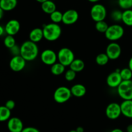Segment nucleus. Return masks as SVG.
I'll use <instances>...</instances> for the list:
<instances>
[{"label": "nucleus", "mask_w": 132, "mask_h": 132, "mask_svg": "<svg viewBox=\"0 0 132 132\" xmlns=\"http://www.w3.org/2000/svg\"><path fill=\"white\" fill-rule=\"evenodd\" d=\"M5 32V28H3V27H2L1 25H0V36H3L4 34V32Z\"/></svg>", "instance_id": "nucleus-36"}, {"label": "nucleus", "mask_w": 132, "mask_h": 132, "mask_svg": "<svg viewBox=\"0 0 132 132\" xmlns=\"http://www.w3.org/2000/svg\"><path fill=\"white\" fill-rule=\"evenodd\" d=\"M76 77V72L75 71L72 70V69L70 68L69 70L65 72V74H64V78L67 81H72L73 80H74V79Z\"/></svg>", "instance_id": "nucleus-31"}, {"label": "nucleus", "mask_w": 132, "mask_h": 132, "mask_svg": "<svg viewBox=\"0 0 132 132\" xmlns=\"http://www.w3.org/2000/svg\"><path fill=\"white\" fill-rule=\"evenodd\" d=\"M131 9H132V8H131Z\"/></svg>", "instance_id": "nucleus-45"}, {"label": "nucleus", "mask_w": 132, "mask_h": 132, "mask_svg": "<svg viewBox=\"0 0 132 132\" xmlns=\"http://www.w3.org/2000/svg\"><path fill=\"white\" fill-rule=\"evenodd\" d=\"M27 61L21 55L13 56L9 63L10 69L15 72H19L23 70L26 66Z\"/></svg>", "instance_id": "nucleus-9"}, {"label": "nucleus", "mask_w": 132, "mask_h": 132, "mask_svg": "<svg viewBox=\"0 0 132 132\" xmlns=\"http://www.w3.org/2000/svg\"><path fill=\"white\" fill-rule=\"evenodd\" d=\"M120 71H116L110 73L106 78V83L109 87L116 88L122 81V77L120 74Z\"/></svg>", "instance_id": "nucleus-14"}, {"label": "nucleus", "mask_w": 132, "mask_h": 132, "mask_svg": "<svg viewBox=\"0 0 132 132\" xmlns=\"http://www.w3.org/2000/svg\"><path fill=\"white\" fill-rule=\"evenodd\" d=\"M0 1H1V0H0Z\"/></svg>", "instance_id": "nucleus-46"}, {"label": "nucleus", "mask_w": 132, "mask_h": 132, "mask_svg": "<svg viewBox=\"0 0 132 132\" xmlns=\"http://www.w3.org/2000/svg\"><path fill=\"white\" fill-rule=\"evenodd\" d=\"M21 132H40L38 129L34 127H31V126H28V127L24 128L22 130Z\"/></svg>", "instance_id": "nucleus-35"}, {"label": "nucleus", "mask_w": 132, "mask_h": 132, "mask_svg": "<svg viewBox=\"0 0 132 132\" xmlns=\"http://www.w3.org/2000/svg\"><path fill=\"white\" fill-rule=\"evenodd\" d=\"M109 57L106 53L98 54L95 57V62L100 66H104L109 62Z\"/></svg>", "instance_id": "nucleus-25"}, {"label": "nucleus", "mask_w": 132, "mask_h": 132, "mask_svg": "<svg viewBox=\"0 0 132 132\" xmlns=\"http://www.w3.org/2000/svg\"><path fill=\"white\" fill-rule=\"evenodd\" d=\"M63 14L59 10H55L51 14H50V18L52 23H59L62 22L63 20Z\"/></svg>", "instance_id": "nucleus-26"}, {"label": "nucleus", "mask_w": 132, "mask_h": 132, "mask_svg": "<svg viewBox=\"0 0 132 132\" xmlns=\"http://www.w3.org/2000/svg\"><path fill=\"white\" fill-rule=\"evenodd\" d=\"M72 95L76 97H82L86 93V88L82 84H76L70 88Z\"/></svg>", "instance_id": "nucleus-18"}, {"label": "nucleus", "mask_w": 132, "mask_h": 132, "mask_svg": "<svg viewBox=\"0 0 132 132\" xmlns=\"http://www.w3.org/2000/svg\"><path fill=\"white\" fill-rule=\"evenodd\" d=\"M95 27V29H96L98 32H101V33H105L106 31L108 29L109 25H108V24L105 21L103 20L96 22Z\"/></svg>", "instance_id": "nucleus-27"}, {"label": "nucleus", "mask_w": 132, "mask_h": 132, "mask_svg": "<svg viewBox=\"0 0 132 132\" xmlns=\"http://www.w3.org/2000/svg\"><path fill=\"white\" fill-rule=\"evenodd\" d=\"M120 8L124 10L131 9L132 8V0H118Z\"/></svg>", "instance_id": "nucleus-30"}, {"label": "nucleus", "mask_w": 132, "mask_h": 132, "mask_svg": "<svg viewBox=\"0 0 132 132\" xmlns=\"http://www.w3.org/2000/svg\"><path fill=\"white\" fill-rule=\"evenodd\" d=\"M4 45L8 48H11L14 45H15V40L14 36L7 35L4 39Z\"/></svg>", "instance_id": "nucleus-29"}, {"label": "nucleus", "mask_w": 132, "mask_h": 132, "mask_svg": "<svg viewBox=\"0 0 132 132\" xmlns=\"http://www.w3.org/2000/svg\"><path fill=\"white\" fill-rule=\"evenodd\" d=\"M65 67V66L58 62V63H54L51 66L50 71H51V73L54 76H60L64 72Z\"/></svg>", "instance_id": "nucleus-22"}, {"label": "nucleus", "mask_w": 132, "mask_h": 132, "mask_svg": "<svg viewBox=\"0 0 132 132\" xmlns=\"http://www.w3.org/2000/svg\"><path fill=\"white\" fill-rule=\"evenodd\" d=\"M122 21L128 27H132V9L125 10L122 12Z\"/></svg>", "instance_id": "nucleus-23"}, {"label": "nucleus", "mask_w": 132, "mask_h": 132, "mask_svg": "<svg viewBox=\"0 0 132 132\" xmlns=\"http://www.w3.org/2000/svg\"><path fill=\"white\" fill-rule=\"evenodd\" d=\"M41 9L46 14H51L56 10V5L51 0H47L41 3Z\"/></svg>", "instance_id": "nucleus-20"}, {"label": "nucleus", "mask_w": 132, "mask_h": 132, "mask_svg": "<svg viewBox=\"0 0 132 132\" xmlns=\"http://www.w3.org/2000/svg\"><path fill=\"white\" fill-rule=\"evenodd\" d=\"M76 130L77 131V132H84V128L82 126H78Z\"/></svg>", "instance_id": "nucleus-37"}, {"label": "nucleus", "mask_w": 132, "mask_h": 132, "mask_svg": "<svg viewBox=\"0 0 132 132\" xmlns=\"http://www.w3.org/2000/svg\"><path fill=\"white\" fill-rule=\"evenodd\" d=\"M41 61L46 65L52 66L56 63L57 60V54L51 49H46L41 52Z\"/></svg>", "instance_id": "nucleus-11"}, {"label": "nucleus", "mask_w": 132, "mask_h": 132, "mask_svg": "<svg viewBox=\"0 0 132 132\" xmlns=\"http://www.w3.org/2000/svg\"><path fill=\"white\" fill-rule=\"evenodd\" d=\"M43 38H44L43 28H35L32 29L30 32L29 40L36 43L41 41Z\"/></svg>", "instance_id": "nucleus-17"}, {"label": "nucleus", "mask_w": 132, "mask_h": 132, "mask_svg": "<svg viewBox=\"0 0 132 132\" xmlns=\"http://www.w3.org/2000/svg\"><path fill=\"white\" fill-rule=\"evenodd\" d=\"M124 34L125 30L122 26L119 24H112L108 27L104 35L107 39L113 42L122 38Z\"/></svg>", "instance_id": "nucleus-3"}, {"label": "nucleus", "mask_w": 132, "mask_h": 132, "mask_svg": "<svg viewBox=\"0 0 132 132\" xmlns=\"http://www.w3.org/2000/svg\"><path fill=\"white\" fill-rule=\"evenodd\" d=\"M121 108L124 116L132 119V100H124L121 104Z\"/></svg>", "instance_id": "nucleus-16"}, {"label": "nucleus", "mask_w": 132, "mask_h": 132, "mask_svg": "<svg viewBox=\"0 0 132 132\" xmlns=\"http://www.w3.org/2000/svg\"><path fill=\"white\" fill-rule=\"evenodd\" d=\"M117 93L123 100H132V80L122 81L119 85Z\"/></svg>", "instance_id": "nucleus-4"}, {"label": "nucleus", "mask_w": 132, "mask_h": 132, "mask_svg": "<svg viewBox=\"0 0 132 132\" xmlns=\"http://www.w3.org/2000/svg\"><path fill=\"white\" fill-rule=\"evenodd\" d=\"M39 48L37 44L33 41H26L20 46V55L27 61H32L37 58Z\"/></svg>", "instance_id": "nucleus-1"}, {"label": "nucleus", "mask_w": 132, "mask_h": 132, "mask_svg": "<svg viewBox=\"0 0 132 132\" xmlns=\"http://www.w3.org/2000/svg\"><path fill=\"white\" fill-rule=\"evenodd\" d=\"M106 117L111 120H115L120 117L121 113V104L117 103H112L107 106L105 110Z\"/></svg>", "instance_id": "nucleus-8"}, {"label": "nucleus", "mask_w": 132, "mask_h": 132, "mask_svg": "<svg viewBox=\"0 0 132 132\" xmlns=\"http://www.w3.org/2000/svg\"><path fill=\"white\" fill-rule=\"evenodd\" d=\"M120 74L122 81L131 80L132 78V71L129 68H125L120 70Z\"/></svg>", "instance_id": "nucleus-28"}, {"label": "nucleus", "mask_w": 132, "mask_h": 132, "mask_svg": "<svg viewBox=\"0 0 132 132\" xmlns=\"http://www.w3.org/2000/svg\"><path fill=\"white\" fill-rule=\"evenodd\" d=\"M44 38L48 41H55L62 34L61 27L57 23H51L45 24L43 28Z\"/></svg>", "instance_id": "nucleus-2"}, {"label": "nucleus", "mask_w": 132, "mask_h": 132, "mask_svg": "<svg viewBox=\"0 0 132 132\" xmlns=\"http://www.w3.org/2000/svg\"><path fill=\"white\" fill-rule=\"evenodd\" d=\"M110 132H123L121 129L119 128H116V129H113V130H112Z\"/></svg>", "instance_id": "nucleus-41"}, {"label": "nucleus", "mask_w": 132, "mask_h": 132, "mask_svg": "<svg viewBox=\"0 0 132 132\" xmlns=\"http://www.w3.org/2000/svg\"><path fill=\"white\" fill-rule=\"evenodd\" d=\"M69 132H77L76 130H71V131H70Z\"/></svg>", "instance_id": "nucleus-44"}, {"label": "nucleus", "mask_w": 132, "mask_h": 132, "mask_svg": "<svg viewBox=\"0 0 132 132\" xmlns=\"http://www.w3.org/2000/svg\"><path fill=\"white\" fill-rule=\"evenodd\" d=\"M11 116V110L5 106H0V122L8 121Z\"/></svg>", "instance_id": "nucleus-24"}, {"label": "nucleus", "mask_w": 132, "mask_h": 132, "mask_svg": "<svg viewBox=\"0 0 132 132\" xmlns=\"http://www.w3.org/2000/svg\"><path fill=\"white\" fill-rule=\"evenodd\" d=\"M106 54L111 60H116L118 59L121 54V47L117 43L113 41L107 46L106 49Z\"/></svg>", "instance_id": "nucleus-10"}, {"label": "nucleus", "mask_w": 132, "mask_h": 132, "mask_svg": "<svg viewBox=\"0 0 132 132\" xmlns=\"http://www.w3.org/2000/svg\"><path fill=\"white\" fill-rule=\"evenodd\" d=\"M79 19V14L74 9H69L63 14L62 22L67 25H71L77 21Z\"/></svg>", "instance_id": "nucleus-12"}, {"label": "nucleus", "mask_w": 132, "mask_h": 132, "mask_svg": "<svg viewBox=\"0 0 132 132\" xmlns=\"http://www.w3.org/2000/svg\"><path fill=\"white\" fill-rule=\"evenodd\" d=\"M126 131H127V132H132V124L127 126V128H126Z\"/></svg>", "instance_id": "nucleus-39"}, {"label": "nucleus", "mask_w": 132, "mask_h": 132, "mask_svg": "<svg viewBox=\"0 0 132 132\" xmlns=\"http://www.w3.org/2000/svg\"><path fill=\"white\" fill-rule=\"evenodd\" d=\"M7 128L10 132H21L24 128L22 121L16 117H10L8 120Z\"/></svg>", "instance_id": "nucleus-13"}, {"label": "nucleus", "mask_w": 132, "mask_h": 132, "mask_svg": "<svg viewBox=\"0 0 132 132\" xmlns=\"http://www.w3.org/2000/svg\"><path fill=\"white\" fill-rule=\"evenodd\" d=\"M4 12L5 11H4V10H3L1 7H0V20H1V19L3 18V17Z\"/></svg>", "instance_id": "nucleus-40"}, {"label": "nucleus", "mask_w": 132, "mask_h": 132, "mask_svg": "<svg viewBox=\"0 0 132 132\" xmlns=\"http://www.w3.org/2000/svg\"><path fill=\"white\" fill-rule=\"evenodd\" d=\"M106 9L102 4H95L93 5L90 10V15L92 19L95 22L104 20L106 17Z\"/></svg>", "instance_id": "nucleus-7"}, {"label": "nucleus", "mask_w": 132, "mask_h": 132, "mask_svg": "<svg viewBox=\"0 0 132 132\" xmlns=\"http://www.w3.org/2000/svg\"><path fill=\"white\" fill-rule=\"evenodd\" d=\"M128 68L132 71V57L130 59L128 62Z\"/></svg>", "instance_id": "nucleus-38"}, {"label": "nucleus", "mask_w": 132, "mask_h": 132, "mask_svg": "<svg viewBox=\"0 0 132 132\" xmlns=\"http://www.w3.org/2000/svg\"><path fill=\"white\" fill-rule=\"evenodd\" d=\"M70 89L66 86L58 87L54 93V99L57 103L63 104L68 101L72 97Z\"/></svg>", "instance_id": "nucleus-5"}, {"label": "nucleus", "mask_w": 132, "mask_h": 132, "mask_svg": "<svg viewBox=\"0 0 132 132\" xmlns=\"http://www.w3.org/2000/svg\"><path fill=\"white\" fill-rule=\"evenodd\" d=\"M21 28L20 23L16 19H11L6 23L5 30L8 35L14 36L19 32Z\"/></svg>", "instance_id": "nucleus-15"}, {"label": "nucleus", "mask_w": 132, "mask_h": 132, "mask_svg": "<svg viewBox=\"0 0 132 132\" xmlns=\"http://www.w3.org/2000/svg\"><path fill=\"white\" fill-rule=\"evenodd\" d=\"M88 1H90V2H91V3H95L99 2V1H101V0H88Z\"/></svg>", "instance_id": "nucleus-42"}, {"label": "nucleus", "mask_w": 132, "mask_h": 132, "mask_svg": "<svg viewBox=\"0 0 132 132\" xmlns=\"http://www.w3.org/2000/svg\"><path fill=\"white\" fill-rule=\"evenodd\" d=\"M122 12L117 10H114V11L112 12V14H111L112 18L113 20L116 21H122Z\"/></svg>", "instance_id": "nucleus-32"}, {"label": "nucleus", "mask_w": 132, "mask_h": 132, "mask_svg": "<svg viewBox=\"0 0 132 132\" xmlns=\"http://www.w3.org/2000/svg\"><path fill=\"white\" fill-rule=\"evenodd\" d=\"M5 106L6 107V108H9V110H13L14 108H15V102H14V101L11 100V99H10V100H8L6 102Z\"/></svg>", "instance_id": "nucleus-34"}, {"label": "nucleus", "mask_w": 132, "mask_h": 132, "mask_svg": "<svg viewBox=\"0 0 132 132\" xmlns=\"http://www.w3.org/2000/svg\"><path fill=\"white\" fill-rule=\"evenodd\" d=\"M18 0H1L0 7L4 11H11L16 7Z\"/></svg>", "instance_id": "nucleus-19"}, {"label": "nucleus", "mask_w": 132, "mask_h": 132, "mask_svg": "<svg viewBox=\"0 0 132 132\" xmlns=\"http://www.w3.org/2000/svg\"><path fill=\"white\" fill-rule=\"evenodd\" d=\"M85 66V63H84L82 59H75L69 67L70 69H72V70L75 71L76 73H77V72H80L83 70Z\"/></svg>", "instance_id": "nucleus-21"}, {"label": "nucleus", "mask_w": 132, "mask_h": 132, "mask_svg": "<svg viewBox=\"0 0 132 132\" xmlns=\"http://www.w3.org/2000/svg\"><path fill=\"white\" fill-rule=\"evenodd\" d=\"M75 59V55L73 51L68 48H62L57 53V60L60 63L65 67L70 65Z\"/></svg>", "instance_id": "nucleus-6"}, {"label": "nucleus", "mask_w": 132, "mask_h": 132, "mask_svg": "<svg viewBox=\"0 0 132 132\" xmlns=\"http://www.w3.org/2000/svg\"><path fill=\"white\" fill-rule=\"evenodd\" d=\"M36 1H37V2L40 3H42L45 2V1H47V0H36Z\"/></svg>", "instance_id": "nucleus-43"}, {"label": "nucleus", "mask_w": 132, "mask_h": 132, "mask_svg": "<svg viewBox=\"0 0 132 132\" xmlns=\"http://www.w3.org/2000/svg\"><path fill=\"white\" fill-rule=\"evenodd\" d=\"M10 52L14 56L15 55H20V47L18 46V45H14L12 48H10Z\"/></svg>", "instance_id": "nucleus-33"}]
</instances>
